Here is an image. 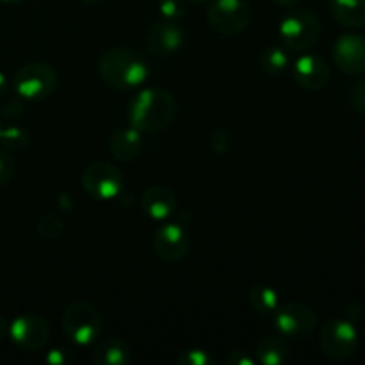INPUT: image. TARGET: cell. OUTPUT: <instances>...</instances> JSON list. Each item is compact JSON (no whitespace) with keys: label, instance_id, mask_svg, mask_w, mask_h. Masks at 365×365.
<instances>
[{"label":"cell","instance_id":"6da1fadb","mask_svg":"<svg viewBox=\"0 0 365 365\" xmlns=\"http://www.w3.org/2000/svg\"><path fill=\"white\" fill-rule=\"evenodd\" d=\"M177 114V102L166 89L139 91L128 107V121L139 132H160L170 127Z\"/></svg>","mask_w":365,"mask_h":365},{"label":"cell","instance_id":"7a4b0ae2","mask_svg":"<svg viewBox=\"0 0 365 365\" xmlns=\"http://www.w3.org/2000/svg\"><path fill=\"white\" fill-rule=\"evenodd\" d=\"M98 73L107 86L118 91H127L141 86L148 78L150 70L145 57L139 56L135 50L116 46L102 53Z\"/></svg>","mask_w":365,"mask_h":365},{"label":"cell","instance_id":"3957f363","mask_svg":"<svg viewBox=\"0 0 365 365\" xmlns=\"http://www.w3.org/2000/svg\"><path fill=\"white\" fill-rule=\"evenodd\" d=\"M63 334L78 346H93L103 331L98 307L89 302H73L64 309L61 319Z\"/></svg>","mask_w":365,"mask_h":365},{"label":"cell","instance_id":"277c9868","mask_svg":"<svg viewBox=\"0 0 365 365\" xmlns=\"http://www.w3.org/2000/svg\"><path fill=\"white\" fill-rule=\"evenodd\" d=\"M278 31L289 50L305 52L319 41L321 20L310 9H291L282 18Z\"/></svg>","mask_w":365,"mask_h":365},{"label":"cell","instance_id":"5b68a950","mask_svg":"<svg viewBox=\"0 0 365 365\" xmlns=\"http://www.w3.org/2000/svg\"><path fill=\"white\" fill-rule=\"evenodd\" d=\"M321 351L335 362H344L355 355L359 348V330L349 319H331L321 330Z\"/></svg>","mask_w":365,"mask_h":365},{"label":"cell","instance_id":"8992f818","mask_svg":"<svg viewBox=\"0 0 365 365\" xmlns=\"http://www.w3.org/2000/svg\"><path fill=\"white\" fill-rule=\"evenodd\" d=\"M57 73L46 63L24 64L13 78V88L20 98L43 100L56 89Z\"/></svg>","mask_w":365,"mask_h":365},{"label":"cell","instance_id":"52a82bcc","mask_svg":"<svg viewBox=\"0 0 365 365\" xmlns=\"http://www.w3.org/2000/svg\"><path fill=\"white\" fill-rule=\"evenodd\" d=\"M207 20L216 32L237 36L252 21V7L246 0H212L207 9Z\"/></svg>","mask_w":365,"mask_h":365},{"label":"cell","instance_id":"ba28073f","mask_svg":"<svg viewBox=\"0 0 365 365\" xmlns=\"http://www.w3.org/2000/svg\"><path fill=\"white\" fill-rule=\"evenodd\" d=\"M81 184L82 189L93 198L110 200L123 192L125 178L120 168L113 166L106 160H98V163L86 166V170L82 171Z\"/></svg>","mask_w":365,"mask_h":365},{"label":"cell","instance_id":"9c48e42d","mask_svg":"<svg viewBox=\"0 0 365 365\" xmlns=\"http://www.w3.org/2000/svg\"><path fill=\"white\" fill-rule=\"evenodd\" d=\"M317 316L303 303H285L274 312V327L285 339H305L314 331Z\"/></svg>","mask_w":365,"mask_h":365},{"label":"cell","instance_id":"30bf717a","mask_svg":"<svg viewBox=\"0 0 365 365\" xmlns=\"http://www.w3.org/2000/svg\"><path fill=\"white\" fill-rule=\"evenodd\" d=\"M9 337L21 351H39L48 344L50 327L36 314H24L9 324Z\"/></svg>","mask_w":365,"mask_h":365},{"label":"cell","instance_id":"8fae6325","mask_svg":"<svg viewBox=\"0 0 365 365\" xmlns=\"http://www.w3.org/2000/svg\"><path fill=\"white\" fill-rule=\"evenodd\" d=\"M153 250L166 262H178L184 259L191 246L187 230L180 223H164L153 234Z\"/></svg>","mask_w":365,"mask_h":365},{"label":"cell","instance_id":"7c38bea8","mask_svg":"<svg viewBox=\"0 0 365 365\" xmlns=\"http://www.w3.org/2000/svg\"><path fill=\"white\" fill-rule=\"evenodd\" d=\"M334 63L348 75L365 73V38L359 34H344L334 43Z\"/></svg>","mask_w":365,"mask_h":365},{"label":"cell","instance_id":"4fadbf2b","mask_svg":"<svg viewBox=\"0 0 365 365\" xmlns=\"http://www.w3.org/2000/svg\"><path fill=\"white\" fill-rule=\"evenodd\" d=\"M184 38V29L177 21H157V24H153L150 27L148 34H146V48L153 56H170V53L178 52L182 48Z\"/></svg>","mask_w":365,"mask_h":365},{"label":"cell","instance_id":"5bb4252c","mask_svg":"<svg viewBox=\"0 0 365 365\" xmlns=\"http://www.w3.org/2000/svg\"><path fill=\"white\" fill-rule=\"evenodd\" d=\"M292 73H294L296 82L309 91H319L330 81V66L323 57L314 56V53L299 56L292 68Z\"/></svg>","mask_w":365,"mask_h":365},{"label":"cell","instance_id":"9a60e30c","mask_svg":"<svg viewBox=\"0 0 365 365\" xmlns=\"http://www.w3.org/2000/svg\"><path fill=\"white\" fill-rule=\"evenodd\" d=\"M141 207L148 217L155 221H166L177 210V196L164 185H152L141 196Z\"/></svg>","mask_w":365,"mask_h":365},{"label":"cell","instance_id":"2e32d148","mask_svg":"<svg viewBox=\"0 0 365 365\" xmlns=\"http://www.w3.org/2000/svg\"><path fill=\"white\" fill-rule=\"evenodd\" d=\"M109 148L114 159L121 160V163H130V160L138 159L143 150L141 132L132 127V125L130 127L118 128L113 138H110Z\"/></svg>","mask_w":365,"mask_h":365},{"label":"cell","instance_id":"e0dca14e","mask_svg":"<svg viewBox=\"0 0 365 365\" xmlns=\"http://www.w3.org/2000/svg\"><path fill=\"white\" fill-rule=\"evenodd\" d=\"M132 360L128 344L121 339H103L93 344V362L98 365H127Z\"/></svg>","mask_w":365,"mask_h":365},{"label":"cell","instance_id":"ac0fdd59","mask_svg":"<svg viewBox=\"0 0 365 365\" xmlns=\"http://www.w3.org/2000/svg\"><path fill=\"white\" fill-rule=\"evenodd\" d=\"M255 356L262 365H284L289 360V346L285 337L264 335L255 348Z\"/></svg>","mask_w":365,"mask_h":365},{"label":"cell","instance_id":"d6986e66","mask_svg":"<svg viewBox=\"0 0 365 365\" xmlns=\"http://www.w3.org/2000/svg\"><path fill=\"white\" fill-rule=\"evenodd\" d=\"M331 16L344 27H364L365 0H330Z\"/></svg>","mask_w":365,"mask_h":365},{"label":"cell","instance_id":"ffe728a7","mask_svg":"<svg viewBox=\"0 0 365 365\" xmlns=\"http://www.w3.org/2000/svg\"><path fill=\"white\" fill-rule=\"evenodd\" d=\"M250 307L253 309V312H257L259 316H269V314L277 312V309L280 307V298H278V292L274 291L269 285H255L250 292Z\"/></svg>","mask_w":365,"mask_h":365},{"label":"cell","instance_id":"44dd1931","mask_svg":"<svg viewBox=\"0 0 365 365\" xmlns=\"http://www.w3.org/2000/svg\"><path fill=\"white\" fill-rule=\"evenodd\" d=\"M260 66L267 75L284 73L285 68L289 66L287 52L282 46H271L260 57Z\"/></svg>","mask_w":365,"mask_h":365},{"label":"cell","instance_id":"7402d4cb","mask_svg":"<svg viewBox=\"0 0 365 365\" xmlns=\"http://www.w3.org/2000/svg\"><path fill=\"white\" fill-rule=\"evenodd\" d=\"M0 143H2V148H6L7 152H21L24 148H27L29 145V134L20 127H2L0 132Z\"/></svg>","mask_w":365,"mask_h":365},{"label":"cell","instance_id":"603a6c76","mask_svg":"<svg viewBox=\"0 0 365 365\" xmlns=\"http://www.w3.org/2000/svg\"><path fill=\"white\" fill-rule=\"evenodd\" d=\"M36 232L41 235L46 241H52V239L61 237V234L64 232V221L59 214L48 212L43 217H39L38 225H36Z\"/></svg>","mask_w":365,"mask_h":365},{"label":"cell","instance_id":"cb8c5ba5","mask_svg":"<svg viewBox=\"0 0 365 365\" xmlns=\"http://www.w3.org/2000/svg\"><path fill=\"white\" fill-rule=\"evenodd\" d=\"M159 13L164 20L178 21L185 14V0H159Z\"/></svg>","mask_w":365,"mask_h":365},{"label":"cell","instance_id":"d4e9b609","mask_svg":"<svg viewBox=\"0 0 365 365\" xmlns=\"http://www.w3.org/2000/svg\"><path fill=\"white\" fill-rule=\"evenodd\" d=\"M348 102L353 110L359 114H365V78L355 82L348 91Z\"/></svg>","mask_w":365,"mask_h":365},{"label":"cell","instance_id":"484cf974","mask_svg":"<svg viewBox=\"0 0 365 365\" xmlns=\"http://www.w3.org/2000/svg\"><path fill=\"white\" fill-rule=\"evenodd\" d=\"M178 364L184 365H214V359L210 353L203 349H187L178 356Z\"/></svg>","mask_w":365,"mask_h":365},{"label":"cell","instance_id":"4316f807","mask_svg":"<svg viewBox=\"0 0 365 365\" xmlns=\"http://www.w3.org/2000/svg\"><path fill=\"white\" fill-rule=\"evenodd\" d=\"M210 146L212 150L216 152V155H227L230 152V146H232V138L228 134V130L225 128H216L210 135Z\"/></svg>","mask_w":365,"mask_h":365},{"label":"cell","instance_id":"83f0119b","mask_svg":"<svg viewBox=\"0 0 365 365\" xmlns=\"http://www.w3.org/2000/svg\"><path fill=\"white\" fill-rule=\"evenodd\" d=\"M14 177V159L11 152L6 148H0V187L9 184L11 178Z\"/></svg>","mask_w":365,"mask_h":365},{"label":"cell","instance_id":"f1b7e54d","mask_svg":"<svg viewBox=\"0 0 365 365\" xmlns=\"http://www.w3.org/2000/svg\"><path fill=\"white\" fill-rule=\"evenodd\" d=\"M2 114L7 120H18L24 114V103L20 98H7L2 107Z\"/></svg>","mask_w":365,"mask_h":365},{"label":"cell","instance_id":"f546056e","mask_svg":"<svg viewBox=\"0 0 365 365\" xmlns=\"http://www.w3.org/2000/svg\"><path fill=\"white\" fill-rule=\"evenodd\" d=\"M73 360V353L71 349H64V348H57L52 349L46 356V362H50L52 365H66Z\"/></svg>","mask_w":365,"mask_h":365},{"label":"cell","instance_id":"4dcf8cb0","mask_svg":"<svg viewBox=\"0 0 365 365\" xmlns=\"http://www.w3.org/2000/svg\"><path fill=\"white\" fill-rule=\"evenodd\" d=\"M228 365H253L255 364V356L250 355L245 349H234V351L228 353L227 356Z\"/></svg>","mask_w":365,"mask_h":365},{"label":"cell","instance_id":"1f68e13d","mask_svg":"<svg viewBox=\"0 0 365 365\" xmlns=\"http://www.w3.org/2000/svg\"><path fill=\"white\" fill-rule=\"evenodd\" d=\"M7 335H9V323L4 317H0V341L7 337Z\"/></svg>","mask_w":365,"mask_h":365},{"label":"cell","instance_id":"d6a6232c","mask_svg":"<svg viewBox=\"0 0 365 365\" xmlns=\"http://www.w3.org/2000/svg\"><path fill=\"white\" fill-rule=\"evenodd\" d=\"M7 88H9V84H7V77L2 73V71H0V98L6 95Z\"/></svg>","mask_w":365,"mask_h":365},{"label":"cell","instance_id":"836d02e7","mask_svg":"<svg viewBox=\"0 0 365 365\" xmlns=\"http://www.w3.org/2000/svg\"><path fill=\"white\" fill-rule=\"evenodd\" d=\"M277 6H282V7H294L296 4H299L302 0H273Z\"/></svg>","mask_w":365,"mask_h":365},{"label":"cell","instance_id":"e575fe53","mask_svg":"<svg viewBox=\"0 0 365 365\" xmlns=\"http://www.w3.org/2000/svg\"><path fill=\"white\" fill-rule=\"evenodd\" d=\"M0 2H4V4H20V2H24V0H0Z\"/></svg>","mask_w":365,"mask_h":365},{"label":"cell","instance_id":"d590c367","mask_svg":"<svg viewBox=\"0 0 365 365\" xmlns=\"http://www.w3.org/2000/svg\"><path fill=\"white\" fill-rule=\"evenodd\" d=\"M189 2H192V4H205V2H209V0H189Z\"/></svg>","mask_w":365,"mask_h":365},{"label":"cell","instance_id":"8d00e7d4","mask_svg":"<svg viewBox=\"0 0 365 365\" xmlns=\"http://www.w3.org/2000/svg\"><path fill=\"white\" fill-rule=\"evenodd\" d=\"M0 132H2V116H0Z\"/></svg>","mask_w":365,"mask_h":365},{"label":"cell","instance_id":"74e56055","mask_svg":"<svg viewBox=\"0 0 365 365\" xmlns=\"http://www.w3.org/2000/svg\"><path fill=\"white\" fill-rule=\"evenodd\" d=\"M86 2H100V0H86Z\"/></svg>","mask_w":365,"mask_h":365}]
</instances>
